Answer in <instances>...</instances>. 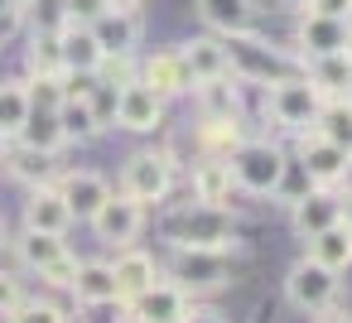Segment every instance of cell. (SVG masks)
Segmentation results:
<instances>
[{"label": "cell", "instance_id": "obj_49", "mask_svg": "<svg viewBox=\"0 0 352 323\" xmlns=\"http://www.w3.org/2000/svg\"><path fill=\"white\" fill-rule=\"evenodd\" d=\"M6 241H10V236H6V217H0V251H6Z\"/></svg>", "mask_w": 352, "mask_h": 323}, {"label": "cell", "instance_id": "obj_52", "mask_svg": "<svg viewBox=\"0 0 352 323\" xmlns=\"http://www.w3.org/2000/svg\"><path fill=\"white\" fill-rule=\"evenodd\" d=\"M347 155H352V145H347Z\"/></svg>", "mask_w": 352, "mask_h": 323}, {"label": "cell", "instance_id": "obj_12", "mask_svg": "<svg viewBox=\"0 0 352 323\" xmlns=\"http://www.w3.org/2000/svg\"><path fill=\"white\" fill-rule=\"evenodd\" d=\"M333 222H342V193L338 188H318V183H309L294 203H289V227L309 241V236H318L323 227H333Z\"/></svg>", "mask_w": 352, "mask_h": 323}, {"label": "cell", "instance_id": "obj_18", "mask_svg": "<svg viewBox=\"0 0 352 323\" xmlns=\"http://www.w3.org/2000/svg\"><path fill=\"white\" fill-rule=\"evenodd\" d=\"M111 275H116V294H121V304H126V299H135L140 289H150L164 270L155 265V256H150V251L121 246V251H116V260H111Z\"/></svg>", "mask_w": 352, "mask_h": 323}, {"label": "cell", "instance_id": "obj_15", "mask_svg": "<svg viewBox=\"0 0 352 323\" xmlns=\"http://www.w3.org/2000/svg\"><path fill=\"white\" fill-rule=\"evenodd\" d=\"M174 54H179V68H184V78H188V92H193L198 82L227 78V49H222V34H198V39H188V44L174 49Z\"/></svg>", "mask_w": 352, "mask_h": 323}, {"label": "cell", "instance_id": "obj_4", "mask_svg": "<svg viewBox=\"0 0 352 323\" xmlns=\"http://www.w3.org/2000/svg\"><path fill=\"white\" fill-rule=\"evenodd\" d=\"M174 179H179V169H174L169 150H140L121 169V193L135 198L140 208H155V203H164L174 193Z\"/></svg>", "mask_w": 352, "mask_h": 323}, {"label": "cell", "instance_id": "obj_50", "mask_svg": "<svg viewBox=\"0 0 352 323\" xmlns=\"http://www.w3.org/2000/svg\"><path fill=\"white\" fill-rule=\"evenodd\" d=\"M0 150H6V135H0Z\"/></svg>", "mask_w": 352, "mask_h": 323}, {"label": "cell", "instance_id": "obj_17", "mask_svg": "<svg viewBox=\"0 0 352 323\" xmlns=\"http://www.w3.org/2000/svg\"><path fill=\"white\" fill-rule=\"evenodd\" d=\"M73 227V212L63 203V193L54 183H34L25 193V232H49V236H63Z\"/></svg>", "mask_w": 352, "mask_h": 323}, {"label": "cell", "instance_id": "obj_3", "mask_svg": "<svg viewBox=\"0 0 352 323\" xmlns=\"http://www.w3.org/2000/svg\"><path fill=\"white\" fill-rule=\"evenodd\" d=\"M227 169H232V183L236 193H251V198H275L280 183H285V150L270 145V140H241L232 155H227Z\"/></svg>", "mask_w": 352, "mask_h": 323}, {"label": "cell", "instance_id": "obj_9", "mask_svg": "<svg viewBox=\"0 0 352 323\" xmlns=\"http://www.w3.org/2000/svg\"><path fill=\"white\" fill-rule=\"evenodd\" d=\"M87 222H92V232H97L107 246H116V251H121V246H135V236L145 232V208H140L135 198H126V193H116V188H111V193H107V203H102Z\"/></svg>", "mask_w": 352, "mask_h": 323}, {"label": "cell", "instance_id": "obj_10", "mask_svg": "<svg viewBox=\"0 0 352 323\" xmlns=\"http://www.w3.org/2000/svg\"><path fill=\"white\" fill-rule=\"evenodd\" d=\"M188 294L174 285V280H155L150 289H140L135 299H126V323H179L188 313Z\"/></svg>", "mask_w": 352, "mask_h": 323}, {"label": "cell", "instance_id": "obj_13", "mask_svg": "<svg viewBox=\"0 0 352 323\" xmlns=\"http://www.w3.org/2000/svg\"><path fill=\"white\" fill-rule=\"evenodd\" d=\"M102 58H135L140 39H145V25H140V10H107L102 20L87 25Z\"/></svg>", "mask_w": 352, "mask_h": 323}, {"label": "cell", "instance_id": "obj_31", "mask_svg": "<svg viewBox=\"0 0 352 323\" xmlns=\"http://www.w3.org/2000/svg\"><path fill=\"white\" fill-rule=\"evenodd\" d=\"M15 145L44 150V155H58V150H63V131H58V116H54V111H30V121L20 126Z\"/></svg>", "mask_w": 352, "mask_h": 323}, {"label": "cell", "instance_id": "obj_25", "mask_svg": "<svg viewBox=\"0 0 352 323\" xmlns=\"http://www.w3.org/2000/svg\"><path fill=\"white\" fill-rule=\"evenodd\" d=\"M15 256L30 275H44L49 265H58L68 256V241L63 236H49V232H20L15 236Z\"/></svg>", "mask_w": 352, "mask_h": 323}, {"label": "cell", "instance_id": "obj_20", "mask_svg": "<svg viewBox=\"0 0 352 323\" xmlns=\"http://www.w3.org/2000/svg\"><path fill=\"white\" fill-rule=\"evenodd\" d=\"M193 5H198V20H203L212 34H241V30H256V15H261L256 0H193Z\"/></svg>", "mask_w": 352, "mask_h": 323}, {"label": "cell", "instance_id": "obj_14", "mask_svg": "<svg viewBox=\"0 0 352 323\" xmlns=\"http://www.w3.org/2000/svg\"><path fill=\"white\" fill-rule=\"evenodd\" d=\"M54 188L63 193V203H68L73 222H87V217L107 203V193H111V183H107L97 169H63V174L54 179Z\"/></svg>", "mask_w": 352, "mask_h": 323}, {"label": "cell", "instance_id": "obj_38", "mask_svg": "<svg viewBox=\"0 0 352 323\" xmlns=\"http://www.w3.org/2000/svg\"><path fill=\"white\" fill-rule=\"evenodd\" d=\"M20 299H25V285H20V275L0 270V318H10V313L20 309Z\"/></svg>", "mask_w": 352, "mask_h": 323}, {"label": "cell", "instance_id": "obj_5", "mask_svg": "<svg viewBox=\"0 0 352 323\" xmlns=\"http://www.w3.org/2000/svg\"><path fill=\"white\" fill-rule=\"evenodd\" d=\"M227 256L232 251H203V246H174V260H169V280L188 294V299H198V294H212V289H222L227 280H232V270H227Z\"/></svg>", "mask_w": 352, "mask_h": 323}, {"label": "cell", "instance_id": "obj_16", "mask_svg": "<svg viewBox=\"0 0 352 323\" xmlns=\"http://www.w3.org/2000/svg\"><path fill=\"white\" fill-rule=\"evenodd\" d=\"M347 30H352L347 20H328V15H299V25H294V54H299V58L342 54Z\"/></svg>", "mask_w": 352, "mask_h": 323}, {"label": "cell", "instance_id": "obj_41", "mask_svg": "<svg viewBox=\"0 0 352 323\" xmlns=\"http://www.w3.org/2000/svg\"><path fill=\"white\" fill-rule=\"evenodd\" d=\"M73 270H78V256H73V251H68V256H63V260H58V265H49V270H44V275H39V280H44V285H49V289H68V285H73Z\"/></svg>", "mask_w": 352, "mask_h": 323}, {"label": "cell", "instance_id": "obj_1", "mask_svg": "<svg viewBox=\"0 0 352 323\" xmlns=\"http://www.w3.org/2000/svg\"><path fill=\"white\" fill-rule=\"evenodd\" d=\"M222 49H227V73H232L236 82L275 87V82L304 78V58H299L294 49H280V44H270V39H261L256 30L222 34Z\"/></svg>", "mask_w": 352, "mask_h": 323}, {"label": "cell", "instance_id": "obj_23", "mask_svg": "<svg viewBox=\"0 0 352 323\" xmlns=\"http://www.w3.org/2000/svg\"><path fill=\"white\" fill-rule=\"evenodd\" d=\"M188 188H193V198H198V203H217V208H227V203H232V193H236L227 159H208V155L193 164V174H188Z\"/></svg>", "mask_w": 352, "mask_h": 323}, {"label": "cell", "instance_id": "obj_40", "mask_svg": "<svg viewBox=\"0 0 352 323\" xmlns=\"http://www.w3.org/2000/svg\"><path fill=\"white\" fill-rule=\"evenodd\" d=\"M126 318V304L111 299V304H82V318L78 323H121Z\"/></svg>", "mask_w": 352, "mask_h": 323}, {"label": "cell", "instance_id": "obj_48", "mask_svg": "<svg viewBox=\"0 0 352 323\" xmlns=\"http://www.w3.org/2000/svg\"><path fill=\"white\" fill-rule=\"evenodd\" d=\"M342 58L352 63V30H347V44H342Z\"/></svg>", "mask_w": 352, "mask_h": 323}, {"label": "cell", "instance_id": "obj_30", "mask_svg": "<svg viewBox=\"0 0 352 323\" xmlns=\"http://www.w3.org/2000/svg\"><path fill=\"white\" fill-rule=\"evenodd\" d=\"M30 87L25 82H0V135H6V145L20 135V126L30 121Z\"/></svg>", "mask_w": 352, "mask_h": 323}, {"label": "cell", "instance_id": "obj_19", "mask_svg": "<svg viewBox=\"0 0 352 323\" xmlns=\"http://www.w3.org/2000/svg\"><path fill=\"white\" fill-rule=\"evenodd\" d=\"M58 49H63V73H78V78H97L102 68V49L92 39L87 25H58Z\"/></svg>", "mask_w": 352, "mask_h": 323}, {"label": "cell", "instance_id": "obj_47", "mask_svg": "<svg viewBox=\"0 0 352 323\" xmlns=\"http://www.w3.org/2000/svg\"><path fill=\"white\" fill-rule=\"evenodd\" d=\"M342 227H352V188L342 193Z\"/></svg>", "mask_w": 352, "mask_h": 323}, {"label": "cell", "instance_id": "obj_33", "mask_svg": "<svg viewBox=\"0 0 352 323\" xmlns=\"http://www.w3.org/2000/svg\"><path fill=\"white\" fill-rule=\"evenodd\" d=\"M39 73H63V49H58V30H39L30 39V78Z\"/></svg>", "mask_w": 352, "mask_h": 323}, {"label": "cell", "instance_id": "obj_37", "mask_svg": "<svg viewBox=\"0 0 352 323\" xmlns=\"http://www.w3.org/2000/svg\"><path fill=\"white\" fill-rule=\"evenodd\" d=\"M111 5L107 0H63V20L68 25H92V20H102Z\"/></svg>", "mask_w": 352, "mask_h": 323}, {"label": "cell", "instance_id": "obj_42", "mask_svg": "<svg viewBox=\"0 0 352 323\" xmlns=\"http://www.w3.org/2000/svg\"><path fill=\"white\" fill-rule=\"evenodd\" d=\"M179 323H227L217 309H208V304H188V313L179 318Z\"/></svg>", "mask_w": 352, "mask_h": 323}, {"label": "cell", "instance_id": "obj_43", "mask_svg": "<svg viewBox=\"0 0 352 323\" xmlns=\"http://www.w3.org/2000/svg\"><path fill=\"white\" fill-rule=\"evenodd\" d=\"M30 5H25V0H0V30H10L20 15H25Z\"/></svg>", "mask_w": 352, "mask_h": 323}, {"label": "cell", "instance_id": "obj_45", "mask_svg": "<svg viewBox=\"0 0 352 323\" xmlns=\"http://www.w3.org/2000/svg\"><path fill=\"white\" fill-rule=\"evenodd\" d=\"M261 10H304V0H265Z\"/></svg>", "mask_w": 352, "mask_h": 323}, {"label": "cell", "instance_id": "obj_22", "mask_svg": "<svg viewBox=\"0 0 352 323\" xmlns=\"http://www.w3.org/2000/svg\"><path fill=\"white\" fill-rule=\"evenodd\" d=\"M68 294H73L78 304H111V299H121V294H116V275H111V260H78Z\"/></svg>", "mask_w": 352, "mask_h": 323}, {"label": "cell", "instance_id": "obj_8", "mask_svg": "<svg viewBox=\"0 0 352 323\" xmlns=\"http://www.w3.org/2000/svg\"><path fill=\"white\" fill-rule=\"evenodd\" d=\"M299 174L318 188H338L347 174H352V155L333 140H323L318 131H299Z\"/></svg>", "mask_w": 352, "mask_h": 323}, {"label": "cell", "instance_id": "obj_6", "mask_svg": "<svg viewBox=\"0 0 352 323\" xmlns=\"http://www.w3.org/2000/svg\"><path fill=\"white\" fill-rule=\"evenodd\" d=\"M318 111H323V97L309 78H289V82L265 87V116L285 131H314Z\"/></svg>", "mask_w": 352, "mask_h": 323}, {"label": "cell", "instance_id": "obj_35", "mask_svg": "<svg viewBox=\"0 0 352 323\" xmlns=\"http://www.w3.org/2000/svg\"><path fill=\"white\" fill-rule=\"evenodd\" d=\"M6 323H68V313H63L54 299H39V294L30 299V294H25V299H20V309H15Z\"/></svg>", "mask_w": 352, "mask_h": 323}, {"label": "cell", "instance_id": "obj_7", "mask_svg": "<svg viewBox=\"0 0 352 323\" xmlns=\"http://www.w3.org/2000/svg\"><path fill=\"white\" fill-rule=\"evenodd\" d=\"M338 289H342V275L318 265V260H294V270L285 275V299L299 309V313H318L328 304H338Z\"/></svg>", "mask_w": 352, "mask_h": 323}, {"label": "cell", "instance_id": "obj_11", "mask_svg": "<svg viewBox=\"0 0 352 323\" xmlns=\"http://www.w3.org/2000/svg\"><path fill=\"white\" fill-rule=\"evenodd\" d=\"M164 97H155L140 78L135 82H126L121 92H116V121L111 126H121V131H131V135H150V131H160L164 126Z\"/></svg>", "mask_w": 352, "mask_h": 323}, {"label": "cell", "instance_id": "obj_46", "mask_svg": "<svg viewBox=\"0 0 352 323\" xmlns=\"http://www.w3.org/2000/svg\"><path fill=\"white\" fill-rule=\"evenodd\" d=\"M107 5H111V10H140L145 0H107Z\"/></svg>", "mask_w": 352, "mask_h": 323}, {"label": "cell", "instance_id": "obj_26", "mask_svg": "<svg viewBox=\"0 0 352 323\" xmlns=\"http://www.w3.org/2000/svg\"><path fill=\"white\" fill-rule=\"evenodd\" d=\"M304 78L318 87V97H323V102H333V97H347V87H352V63H347L342 54L304 58Z\"/></svg>", "mask_w": 352, "mask_h": 323}, {"label": "cell", "instance_id": "obj_39", "mask_svg": "<svg viewBox=\"0 0 352 323\" xmlns=\"http://www.w3.org/2000/svg\"><path fill=\"white\" fill-rule=\"evenodd\" d=\"M299 15H328V20H347L352 25V0H304Z\"/></svg>", "mask_w": 352, "mask_h": 323}, {"label": "cell", "instance_id": "obj_2", "mask_svg": "<svg viewBox=\"0 0 352 323\" xmlns=\"http://www.w3.org/2000/svg\"><path fill=\"white\" fill-rule=\"evenodd\" d=\"M169 246H203V251H236V217L232 208L217 203H184L179 212L164 217Z\"/></svg>", "mask_w": 352, "mask_h": 323}, {"label": "cell", "instance_id": "obj_24", "mask_svg": "<svg viewBox=\"0 0 352 323\" xmlns=\"http://www.w3.org/2000/svg\"><path fill=\"white\" fill-rule=\"evenodd\" d=\"M198 107H203V121H232L241 111V82L227 73V78H212V82H198L193 87Z\"/></svg>", "mask_w": 352, "mask_h": 323}, {"label": "cell", "instance_id": "obj_21", "mask_svg": "<svg viewBox=\"0 0 352 323\" xmlns=\"http://www.w3.org/2000/svg\"><path fill=\"white\" fill-rule=\"evenodd\" d=\"M135 78L155 92V97H184L188 92V78H184V68H179V54L174 49H164V54H150L140 68H135Z\"/></svg>", "mask_w": 352, "mask_h": 323}, {"label": "cell", "instance_id": "obj_51", "mask_svg": "<svg viewBox=\"0 0 352 323\" xmlns=\"http://www.w3.org/2000/svg\"><path fill=\"white\" fill-rule=\"evenodd\" d=\"M25 5H34V0H25Z\"/></svg>", "mask_w": 352, "mask_h": 323}, {"label": "cell", "instance_id": "obj_34", "mask_svg": "<svg viewBox=\"0 0 352 323\" xmlns=\"http://www.w3.org/2000/svg\"><path fill=\"white\" fill-rule=\"evenodd\" d=\"M25 87H30V107H34V111H58V107H63V73L25 78Z\"/></svg>", "mask_w": 352, "mask_h": 323}, {"label": "cell", "instance_id": "obj_36", "mask_svg": "<svg viewBox=\"0 0 352 323\" xmlns=\"http://www.w3.org/2000/svg\"><path fill=\"white\" fill-rule=\"evenodd\" d=\"M97 82H107V87H126V82H135V58H102V68H97Z\"/></svg>", "mask_w": 352, "mask_h": 323}, {"label": "cell", "instance_id": "obj_29", "mask_svg": "<svg viewBox=\"0 0 352 323\" xmlns=\"http://www.w3.org/2000/svg\"><path fill=\"white\" fill-rule=\"evenodd\" d=\"M58 131H63V145H82V140H92L102 126H97V116H92V107H87V97H68L58 111Z\"/></svg>", "mask_w": 352, "mask_h": 323}, {"label": "cell", "instance_id": "obj_32", "mask_svg": "<svg viewBox=\"0 0 352 323\" xmlns=\"http://www.w3.org/2000/svg\"><path fill=\"white\" fill-rule=\"evenodd\" d=\"M314 131H318L323 140H333V145L347 150V145H352V97H333V102H323Z\"/></svg>", "mask_w": 352, "mask_h": 323}, {"label": "cell", "instance_id": "obj_28", "mask_svg": "<svg viewBox=\"0 0 352 323\" xmlns=\"http://www.w3.org/2000/svg\"><path fill=\"white\" fill-rule=\"evenodd\" d=\"M10 174L20 183H54L58 179V155H44V150H30V145H15L10 150Z\"/></svg>", "mask_w": 352, "mask_h": 323}, {"label": "cell", "instance_id": "obj_27", "mask_svg": "<svg viewBox=\"0 0 352 323\" xmlns=\"http://www.w3.org/2000/svg\"><path fill=\"white\" fill-rule=\"evenodd\" d=\"M304 246H309V251H304L309 260H318V265H328V270H338V275L352 265V227H342V222L323 227V232L309 236Z\"/></svg>", "mask_w": 352, "mask_h": 323}, {"label": "cell", "instance_id": "obj_44", "mask_svg": "<svg viewBox=\"0 0 352 323\" xmlns=\"http://www.w3.org/2000/svg\"><path fill=\"white\" fill-rule=\"evenodd\" d=\"M314 323H352V309L328 304V309H318V313H314Z\"/></svg>", "mask_w": 352, "mask_h": 323}]
</instances>
